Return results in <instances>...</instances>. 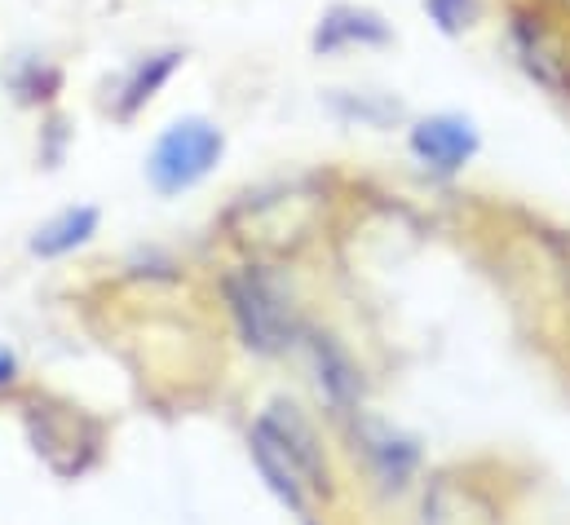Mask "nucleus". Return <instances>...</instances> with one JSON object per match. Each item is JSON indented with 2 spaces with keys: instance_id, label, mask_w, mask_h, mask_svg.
<instances>
[{
  "instance_id": "nucleus-1",
  "label": "nucleus",
  "mask_w": 570,
  "mask_h": 525,
  "mask_svg": "<svg viewBox=\"0 0 570 525\" xmlns=\"http://www.w3.org/2000/svg\"><path fill=\"white\" fill-rule=\"evenodd\" d=\"M226 150V137L208 120H181L164 132L146 159V177L159 195H181L195 181H204Z\"/></svg>"
},
{
  "instance_id": "nucleus-2",
  "label": "nucleus",
  "mask_w": 570,
  "mask_h": 525,
  "mask_svg": "<svg viewBox=\"0 0 570 525\" xmlns=\"http://www.w3.org/2000/svg\"><path fill=\"white\" fill-rule=\"evenodd\" d=\"M226 296L230 309L239 318V331L248 340V349L257 354H279L287 349V340L296 336L292 309H287L284 291L262 274V269H239L226 278Z\"/></svg>"
},
{
  "instance_id": "nucleus-3",
  "label": "nucleus",
  "mask_w": 570,
  "mask_h": 525,
  "mask_svg": "<svg viewBox=\"0 0 570 525\" xmlns=\"http://www.w3.org/2000/svg\"><path fill=\"white\" fill-rule=\"evenodd\" d=\"M253 459H257L262 477L271 482V491L284 499L287 508H296V513L305 508V486L318 491L314 477L305 473V464L287 450V442L266 424V419H257V428H253Z\"/></svg>"
},
{
  "instance_id": "nucleus-4",
  "label": "nucleus",
  "mask_w": 570,
  "mask_h": 525,
  "mask_svg": "<svg viewBox=\"0 0 570 525\" xmlns=\"http://www.w3.org/2000/svg\"><path fill=\"white\" fill-rule=\"evenodd\" d=\"M412 150L425 159L429 168L438 172H455L473 159L478 150V132L469 120H455V116H433V120H421L412 129Z\"/></svg>"
},
{
  "instance_id": "nucleus-5",
  "label": "nucleus",
  "mask_w": 570,
  "mask_h": 525,
  "mask_svg": "<svg viewBox=\"0 0 570 525\" xmlns=\"http://www.w3.org/2000/svg\"><path fill=\"white\" fill-rule=\"evenodd\" d=\"M518 53H522V62H527V71L540 80V85H549V89H558V93H570V53L567 44L544 27V22H535V18H518Z\"/></svg>"
},
{
  "instance_id": "nucleus-6",
  "label": "nucleus",
  "mask_w": 570,
  "mask_h": 525,
  "mask_svg": "<svg viewBox=\"0 0 570 525\" xmlns=\"http://www.w3.org/2000/svg\"><path fill=\"white\" fill-rule=\"evenodd\" d=\"M390 40V27L367 13V9H354V4H336L323 13L318 31H314V49L318 53H336L345 44H385Z\"/></svg>"
},
{
  "instance_id": "nucleus-7",
  "label": "nucleus",
  "mask_w": 570,
  "mask_h": 525,
  "mask_svg": "<svg viewBox=\"0 0 570 525\" xmlns=\"http://www.w3.org/2000/svg\"><path fill=\"white\" fill-rule=\"evenodd\" d=\"M94 230H98V208H67L62 217H53L49 226H40V230H36L31 252H36V257H45V261L67 257L71 248L89 244V235H94Z\"/></svg>"
},
{
  "instance_id": "nucleus-8",
  "label": "nucleus",
  "mask_w": 570,
  "mask_h": 525,
  "mask_svg": "<svg viewBox=\"0 0 570 525\" xmlns=\"http://www.w3.org/2000/svg\"><path fill=\"white\" fill-rule=\"evenodd\" d=\"M262 419H266V424H271V428L284 437L287 450H292V455L305 464V473L314 477V486H318V491H327V464H323V450H318V442H314L309 424L296 415V406H284V402H279V406H271Z\"/></svg>"
},
{
  "instance_id": "nucleus-9",
  "label": "nucleus",
  "mask_w": 570,
  "mask_h": 525,
  "mask_svg": "<svg viewBox=\"0 0 570 525\" xmlns=\"http://www.w3.org/2000/svg\"><path fill=\"white\" fill-rule=\"evenodd\" d=\"M314 367H318V385L327 389V397L336 402V406H350L354 397H358V376H354V367H350V358L332 345V340H314Z\"/></svg>"
},
{
  "instance_id": "nucleus-10",
  "label": "nucleus",
  "mask_w": 570,
  "mask_h": 525,
  "mask_svg": "<svg viewBox=\"0 0 570 525\" xmlns=\"http://www.w3.org/2000/svg\"><path fill=\"white\" fill-rule=\"evenodd\" d=\"M363 442H367V455L376 459V468H381V477H385L390 486H399V482L412 473V464H416V446H407V442L394 437L390 428L367 424V428H363Z\"/></svg>"
},
{
  "instance_id": "nucleus-11",
  "label": "nucleus",
  "mask_w": 570,
  "mask_h": 525,
  "mask_svg": "<svg viewBox=\"0 0 570 525\" xmlns=\"http://www.w3.org/2000/svg\"><path fill=\"white\" fill-rule=\"evenodd\" d=\"M177 62H181V53H155V58H146L142 67H138V76L129 80L125 98H120V116H134L142 102H150V98H155V89L177 71Z\"/></svg>"
},
{
  "instance_id": "nucleus-12",
  "label": "nucleus",
  "mask_w": 570,
  "mask_h": 525,
  "mask_svg": "<svg viewBox=\"0 0 570 525\" xmlns=\"http://www.w3.org/2000/svg\"><path fill=\"white\" fill-rule=\"evenodd\" d=\"M429 13L442 31H464L478 13V0H429Z\"/></svg>"
},
{
  "instance_id": "nucleus-13",
  "label": "nucleus",
  "mask_w": 570,
  "mask_h": 525,
  "mask_svg": "<svg viewBox=\"0 0 570 525\" xmlns=\"http://www.w3.org/2000/svg\"><path fill=\"white\" fill-rule=\"evenodd\" d=\"M13 380V354L9 349H0V389Z\"/></svg>"
}]
</instances>
